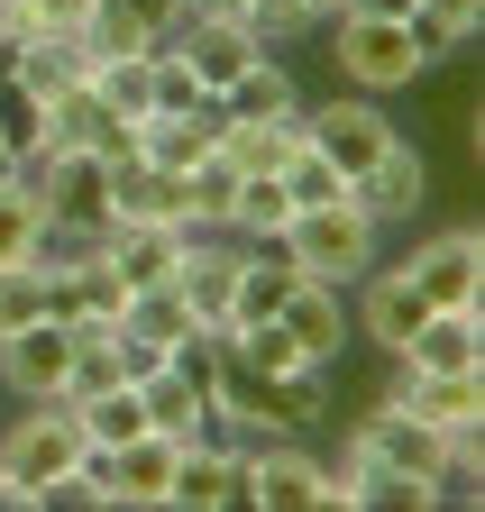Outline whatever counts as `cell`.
I'll return each instance as SVG.
<instances>
[{"mask_svg":"<svg viewBox=\"0 0 485 512\" xmlns=\"http://www.w3.org/2000/svg\"><path fill=\"white\" fill-rule=\"evenodd\" d=\"M330 64H339V83H348V92L394 101V92H412L421 74H431L440 55L421 46L412 19H357V10H339V19H330Z\"/></svg>","mask_w":485,"mask_h":512,"instance_id":"cell-1","label":"cell"},{"mask_svg":"<svg viewBox=\"0 0 485 512\" xmlns=\"http://www.w3.org/2000/svg\"><path fill=\"white\" fill-rule=\"evenodd\" d=\"M275 247L293 256V275H321V284H357V275H367L376 256H385V229L367 220V202H357V192H339V202H312V211H293Z\"/></svg>","mask_w":485,"mask_h":512,"instance_id":"cell-2","label":"cell"},{"mask_svg":"<svg viewBox=\"0 0 485 512\" xmlns=\"http://www.w3.org/2000/svg\"><path fill=\"white\" fill-rule=\"evenodd\" d=\"M83 421H74V403H19L10 421H0V476H10V485H28V494H65L74 485V467H83Z\"/></svg>","mask_w":485,"mask_h":512,"instance_id":"cell-3","label":"cell"},{"mask_svg":"<svg viewBox=\"0 0 485 512\" xmlns=\"http://www.w3.org/2000/svg\"><path fill=\"white\" fill-rule=\"evenodd\" d=\"M403 138V128L385 119V101H367V92H330V101H302V147H321L348 183L367 174L385 147Z\"/></svg>","mask_w":485,"mask_h":512,"instance_id":"cell-4","label":"cell"},{"mask_svg":"<svg viewBox=\"0 0 485 512\" xmlns=\"http://www.w3.org/2000/svg\"><path fill=\"white\" fill-rule=\"evenodd\" d=\"M403 275H412V293L431 311H485V238H476V220L431 229L403 256Z\"/></svg>","mask_w":485,"mask_h":512,"instance_id":"cell-5","label":"cell"},{"mask_svg":"<svg viewBox=\"0 0 485 512\" xmlns=\"http://www.w3.org/2000/svg\"><path fill=\"white\" fill-rule=\"evenodd\" d=\"M376 403H403L431 430H485V366H467V375H412L403 357H385Z\"/></svg>","mask_w":485,"mask_h":512,"instance_id":"cell-6","label":"cell"},{"mask_svg":"<svg viewBox=\"0 0 485 512\" xmlns=\"http://www.w3.org/2000/svg\"><path fill=\"white\" fill-rule=\"evenodd\" d=\"M248 503L257 512H330V458H312L302 439H266L248 458Z\"/></svg>","mask_w":485,"mask_h":512,"instance_id":"cell-7","label":"cell"},{"mask_svg":"<svg viewBox=\"0 0 485 512\" xmlns=\"http://www.w3.org/2000/svg\"><path fill=\"white\" fill-rule=\"evenodd\" d=\"M65 366H74V330L65 320H28V330H10L0 339V394H19V403H65Z\"/></svg>","mask_w":485,"mask_h":512,"instance_id":"cell-8","label":"cell"},{"mask_svg":"<svg viewBox=\"0 0 485 512\" xmlns=\"http://www.w3.org/2000/svg\"><path fill=\"white\" fill-rule=\"evenodd\" d=\"M238 256H248V238H229V229H193V238H184V256H174V293L193 302V320H202V330H229Z\"/></svg>","mask_w":485,"mask_h":512,"instance_id":"cell-9","label":"cell"},{"mask_svg":"<svg viewBox=\"0 0 485 512\" xmlns=\"http://www.w3.org/2000/svg\"><path fill=\"white\" fill-rule=\"evenodd\" d=\"M348 439H367L376 458L394 467V476H412V485H431L440 476V458H449V430H431L421 412H403V403H367L348 421Z\"/></svg>","mask_w":485,"mask_h":512,"instance_id":"cell-10","label":"cell"},{"mask_svg":"<svg viewBox=\"0 0 485 512\" xmlns=\"http://www.w3.org/2000/svg\"><path fill=\"white\" fill-rule=\"evenodd\" d=\"M421 311H431V302H421L412 293V275H403V256H394V266H385V256H376V266L367 275H357L348 284V320H357V339H376L385 357L421 330Z\"/></svg>","mask_w":485,"mask_h":512,"instance_id":"cell-11","label":"cell"},{"mask_svg":"<svg viewBox=\"0 0 485 512\" xmlns=\"http://www.w3.org/2000/svg\"><path fill=\"white\" fill-rule=\"evenodd\" d=\"M431 512V485H412L394 476L367 439H339V458H330V512Z\"/></svg>","mask_w":485,"mask_h":512,"instance_id":"cell-12","label":"cell"},{"mask_svg":"<svg viewBox=\"0 0 485 512\" xmlns=\"http://www.w3.org/2000/svg\"><path fill=\"white\" fill-rule=\"evenodd\" d=\"M284 330H293V348L312 357V366H339L348 357V339H357V320H348V284H321V275H302L293 293H284Z\"/></svg>","mask_w":485,"mask_h":512,"instance_id":"cell-13","label":"cell"},{"mask_svg":"<svg viewBox=\"0 0 485 512\" xmlns=\"http://www.w3.org/2000/svg\"><path fill=\"white\" fill-rule=\"evenodd\" d=\"M174 55H184V74L202 83V101H220L266 46L248 37V19H184V28H174Z\"/></svg>","mask_w":485,"mask_h":512,"instance_id":"cell-14","label":"cell"},{"mask_svg":"<svg viewBox=\"0 0 485 512\" xmlns=\"http://www.w3.org/2000/svg\"><path fill=\"white\" fill-rule=\"evenodd\" d=\"M229 503H248V458H238L220 430H202L184 458H174V512H229Z\"/></svg>","mask_w":485,"mask_h":512,"instance_id":"cell-15","label":"cell"},{"mask_svg":"<svg viewBox=\"0 0 485 512\" xmlns=\"http://www.w3.org/2000/svg\"><path fill=\"white\" fill-rule=\"evenodd\" d=\"M348 192L367 202V220H376V229H403V220H412L421 202H431V156H421L412 138H394V147H385V156H376L367 174H357Z\"/></svg>","mask_w":485,"mask_h":512,"instance_id":"cell-16","label":"cell"},{"mask_svg":"<svg viewBox=\"0 0 485 512\" xmlns=\"http://www.w3.org/2000/svg\"><path fill=\"white\" fill-rule=\"evenodd\" d=\"M394 357L412 375H467V366H485V311H421V330Z\"/></svg>","mask_w":485,"mask_h":512,"instance_id":"cell-17","label":"cell"},{"mask_svg":"<svg viewBox=\"0 0 485 512\" xmlns=\"http://www.w3.org/2000/svg\"><path fill=\"white\" fill-rule=\"evenodd\" d=\"M110 220H129V229H193L184 220V174H165L147 156L110 165Z\"/></svg>","mask_w":485,"mask_h":512,"instance_id":"cell-18","label":"cell"},{"mask_svg":"<svg viewBox=\"0 0 485 512\" xmlns=\"http://www.w3.org/2000/svg\"><path fill=\"white\" fill-rule=\"evenodd\" d=\"M129 348H147V357H174V348H193L202 339V320H193V302L174 293V284H138L129 302H119V320H110Z\"/></svg>","mask_w":485,"mask_h":512,"instance_id":"cell-19","label":"cell"},{"mask_svg":"<svg viewBox=\"0 0 485 512\" xmlns=\"http://www.w3.org/2000/svg\"><path fill=\"white\" fill-rule=\"evenodd\" d=\"M174 28H184V0H92L83 46H92V55H119V46H156V37H174Z\"/></svg>","mask_w":485,"mask_h":512,"instance_id":"cell-20","label":"cell"},{"mask_svg":"<svg viewBox=\"0 0 485 512\" xmlns=\"http://www.w3.org/2000/svg\"><path fill=\"white\" fill-rule=\"evenodd\" d=\"M184 238H193V229H129V220H110V229H101V256H110V275L138 293V284H174Z\"/></svg>","mask_w":485,"mask_h":512,"instance_id":"cell-21","label":"cell"},{"mask_svg":"<svg viewBox=\"0 0 485 512\" xmlns=\"http://www.w3.org/2000/svg\"><path fill=\"white\" fill-rule=\"evenodd\" d=\"M220 119H302V83H293V64L266 46L248 74L220 92Z\"/></svg>","mask_w":485,"mask_h":512,"instance_id":"cell-22","label":"cell"},{"mask_svg":"<svg viewBox=\"0 0 485 512\" xmlns=\"http://www.w3.org/2000/svg\"><path fill=\"white\" fill-rule=\"evenodd\" d=\"M37 238H46V192L28 165H0V266H37Z\"/></svg>","mask_w":485,"mask_h":512,"instance_id":"cell-23","label":"cell"},{"mask_svg":"<svg viewBox=\"0 0 485 512\" xmlns=\"http://www.w3.org/2000/svg\"><path fill=\"white\" fill-rule=\"evenodd\" d=\"M293 284H302V275H293V256H284V247H248V256H238V293H229V330L275 320Z\"/></svg>","mask_w":485,"mask_h":512,"instance_id":"cell-24","label":"cell"},{"mask_svg":"<svg viewBox=\"0 0 485 512\" xmlns=\"http://www.w3.org/2000/svg\"><path fill=\"white\" fill-rule=\"evenodd\" d=\"M284 220H293V192H284L275 174H238V192H229V238L275 247V238H284Z\"/></svg>","mask_w":485,"mask_h":512,"instance_id":"cell-25","label":"cell"},{"mask_svg":"<svg viewBox=\"0 0 485 512\" xmlns=\"http://www.w3.org/2000/svg\"><path fill=\"white\" fill-rule=\"evenodd\" d=\"M293 138H302V119H220V156L238 174H275Z\"/></svg>","mask_w":485,"mask_h":512,"instance_id":"cell-26","label":"cell"},{"mask_svg":"<svg viewBox=\"0 0 485 512\" xmlns=\"http://www.w3.org/2000/svg\"><path fill=\"white\" fill-rule=\"evenodd\" d=\"M74 421H83L92 448H119V439H138V430H147V403H138V384L119 375V384H101L92 403H74Z\"/></svg>","mask_w":485,"mask_h":512,"instance_id":"cell-27","label":"cell"},{"mask_svg":"<svg viewBox=\"0 0 485 512\" xmlns=\"http://www.w3.org/2000/svg\"><path fill=\"white\" fill-rule=\"evenodd\" d=\"M10 28H19V37H37V46H83L92 0H10ZM83 55H92V46H83Z\"/></svg>","mask_w":485,"mask_h":512,"instance_id":"cell-28","label":"cell"},{"mask_svg":"<svg viewBox=\"0 0 485 512\" xmlns=\"http://www.w3.org/2000/svg\"><path fill=\"white\" fill-rule=\"evenodd\" d=\"M412 28H421V46H431V55H458V46H476V28H485V0H412Z\"/></svg>","mask_w":485,"mask_h":512,"instance_id":"cell-29","label":"cell"},{"mask_svg":"<svg viewBox=\"0 0 485 512\" xmlns=\"http://www.w3.org/2000/svg\"><path fill=\"white\" fill-rule=\"evenodd\" d=\"M275 183L293 192V211H312V202H339V192H348V174H339V165H330L321 147H302V138L284 147V165H275Z\"/></svg>","mask_w":485,"mask_h":512,"instance_id":"cell-30","label":"cell"},{"mask_svg":"<svg viewBox=\"0 0 485 512\" xmlns=\"http://www.w3.org/2000/svg\"><path fill=\"white\" fill-rule=\"evenodd\" d=\"M0 147H10V165L46 147V101L28 83H0Z\"/></svg>","mask_w":485,"mask_h":512,"instance_id":"cell-31","label":"cell"},{"mask_svg":"<svg viewBox=\"0 0 485 512\" xmlns=\"http://www.w3.org/2000/svg\"><path fill=\"white\" fill-rule=\"evenodd\" d=\"M37 311H46V275H37V266H0V339L28 330Z\"/></svg>","mask_w":485,"mask_h":512,"instance_id":"cell-32","label":"cell"},{"mask_svg":"<svg viewBox=\"0 0 485 512\" xmlns=\"http://www.w3.org/2000/svg\"><path fill=\"white\" fill-rule=\"evenodd\" d=\"M248 37L257 46H293V37H312V10H302V0H248Z\"/></svg>","mask_w":485,"mask_h":512,"instance_id":"cell-33","label":"cell"},{"mask_svg":"<svg viewBox=\"0 0 485 512\" xmlns=\"http://www.w3.org/2000/svg\"><path fill=\"white\" fill-rule=\"evenodd\" d=\"M92 156H101V165H129V156H138V119H119V110H110V119L92 128Z\"/></svg>","mask_w":485,"mask_h":512,"instance_id":"cell-34","label":"cell"},{"mask_svg":"<svg viewBox=\"0 0 485 512\" xmlns=\"http://www.w3.org/2000/svg\"><path fill=\"white\" fill-rule=\"evenodd\" d=\"M357 19H412V0H348Z\"/></svg>","mask_w":485,"mask_h":512,"instance_id":"cell-35","label":"cell"},{"mask_svg":"<svg viewBox=\"0 0 485 512\" xmlns=\"http://www.w3.org/2000/svg\"><path fill=\"white\" fill-rule=\"evenodd\" d=\"M302 10H312V28H330V19L348 10V0H302Z\"/></svg>","mask_w":485,"mask_h":512,"instance_id":"cell-36","label":"cell"},{"mask_svg":"<svg viewBox=\"0 0 485 512\" xmlns=\"http://www.w3.org/2000/svg\"><path fill=\"white\" fill-rule=\"evenodd\" d=\"M0 28H10V0H0Z\"/></svg>","mask_w":485,"mask_h":512,"instance_id":"cell-37","label":"cell"},{"mask_svg":"<svg viewBox=\"0 0 485 512\" xmlns=\"http://www.w3.org/2000/svg\"><path fill=\"white\" fill-rule=\"evenodd\" d=\"M0 165H10V147H0Z\"/></svg>","mask_w":485,"mask_h":512,"instance_id":"cell-38","label":"cell"}]
</instances>
